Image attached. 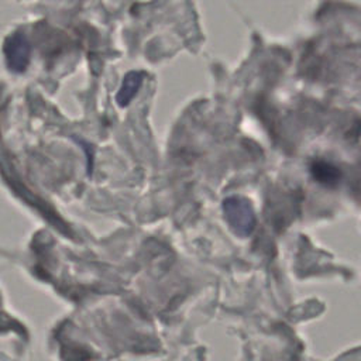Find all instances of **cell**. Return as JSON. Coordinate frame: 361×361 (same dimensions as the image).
Here are the masks:
<instances>
[{"label": "cell", "instance_id": "6da1fadb", "mask_svg": "<svg viewBox=\"0 0 361 361\" xmlns=\"http://www.w3.org/2000/svg\"><path fill=\"white\" fill-rule=\"evenodd\" d=\"M223 214L234 234L248 237L255 228V213L251 203L241 196H228L223 200Z\"/></svg>", "mask_w": 361, "mask_h": 361}, {"label": "cell", "instance_id": "7a4b0ae2", "mask_svg": "<svg viewBox=\"0 0 361 361\" xmlns=\"http://www.w3.org/2000/svg\"><path fill=\"white\" fill-rule=\"evenodd\" d=\"M310 173L316 182L324 186H336L341 178L340 169L324 159H314L310 164Z\"/></svg>", "mask_w": 361, "mask_h": 361}, {"label": "cell", "instance_id": "3957f363", "mask_svg": "<svg viewBox=\"0 0 361 361\" xmlns=\"http://www.w3.org/2000/svg\"><path fill=\"white\" fill-rule=\"evenodd\" d=\"M142 83V75L140 72H130L124 76V80L118 89V93L116 96V100L118 103V106L124 107L127 106L134 96L137 94V92L140 90Z\"/></svg>", "mask_w": 361, "mask_h": 361}, {"label": "cell", "instance_id": "277c9868", "mask_svg": "<svg viewBox=\"0 0 361 361\" xmlns=\"http://www.w3.org/2000/svg\"><path fill=\"white\" fill-rule=\"evenodd\" d=\"M11 55L8 56L10 61H11V65L16 68V69H23V66L25 65L27 62V56H28V48H27V44L17 38L14 39V42L11 44Z\"/></svg>", "mask_w": 361, "mask_h": 361}]
</instances>
